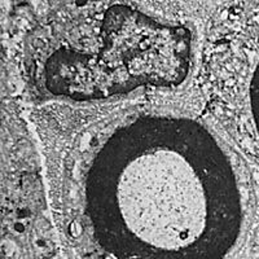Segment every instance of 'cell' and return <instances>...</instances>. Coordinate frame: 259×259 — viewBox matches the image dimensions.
<instances>
[{"label": "cell", "instance_id": "7a4b0ae2", "mask_svg": "<svg viewBox=\"0 0 259 259\" xmlns=\"http://www.w3.org/2000/svg\"><path fill=\"white\" fill-rule=\"evenodd\" d=\"M95 53L60 47L41 66L43 84L57 96L84 101L127 94L142 85L171 87L184 80L191 34L122 4L106 9Z\"/></svg>", "mask_w": 259, "mask_h": 259}, {"label": "cell", "instance_id": "6da1fadb", "mask_svg": "<svg viewBox=\"0 0 259 259\" xmlns=\"http://www.w3.org/2000/svg\"><path fill=\"white\" fill-rule=\"evenodd\" d=\"M85 201L96 239L117 259H222L241 224L230 161L189 119L118 130L95 156Z\"/></svg>", "mask_w": 259, "mask_h": 259}, {"label": "cell", "instance_id": "3957f363", "mask_svg": "<svg viewBox=\"0 0 259 259\" xmlns=\"http://www.w3.org/2000/svg\"><path fill=\"white\" fill-rule=\"evenodd\" d=\"M249 97H250V110L253 115L254 126L259 136V62L256 64L253 77L249 85Z\"/></svg>", "mask_w": 259, "mask_h": 259}]
</instances>
